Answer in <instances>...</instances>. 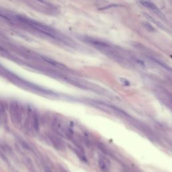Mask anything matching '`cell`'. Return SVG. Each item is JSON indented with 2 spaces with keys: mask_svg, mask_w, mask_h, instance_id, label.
I'll return each mask as SVG.
<instances>
[{
  "mask_svg": "<svg viewBox=\"0 0 172 172\" xmlns=\"http://www.w3.org/2000/svg\"><path fill=\"white\" fill-rule=\"evenodd\" d=\"M9 113L12 123L16 126H21L24 124L25 108L18 101L12 100L9 103Z\"/></svg>",
  "mask_w": 172,
  "mask_h": 172,
  "instance_id": "cell-1",
  "label": "cell"
},
{
  "mask_svg": "<svg viewBox=\"0 0 172 172\" xmlns=\"http://www.w3.org/2000/svg\"><path fill=\"white\" fill-rule=\"evenodd\" d=\"M26 117L24 126L32 132H36L39 130L40 120L37 112L33 108L28 106L26 109Z\"/></svg>",
  "mask_w": 172,
  "mask_h": 172,
  "instance_id": "cell-2",
  "label": "cell"
},
{
  "mask_svg": "<svg viewBox=\"0 0 172 172\" xmlns=\"http://www.w3.org/2000/svg\"><path fill=\"white\" fill-rule=\"evenodd\" d=\"M83 41L87 44H90L91 46L96 48L97 49H108L110 48V45L108 44L106 42L101 41L100 39H97L96 38L90 37V36H84L83 38Z\"/></svg>",
  "mask_w": 172,
  "mask_h": 172,
  "instance_id": "cell-3",
  "label": "cell"
},
{
  "mask_svg": "<svg viewBox=\"0 0 172 172\" xmlns=\"http://www.w3.org/2000/svg\"><path fill=\"white\" fill-rule=\"evenodd\" d=\"M138 1H139V3H141V5H143L145 7L149 8L152 12H153L157 16H158L160 18L162 19L163 20H166V18L165 15L161 12V11L160 10L159 8L157 6L155 3L151 2L149 0H138Z\"/></svg>",
  "mask_w": 172,
  "mask_h": 172,
  "instance_id": "cell-4",
  "label": "cell"
},
{
  "mask_svg": "<svg viewBox=\"0 0 172 172\" xmlns=\"http://www.w3.org/2000/svg\"><path fill=\"white\" fill-rule=\"evenodd\" d=\"M48 137L51 142V143L53 144L54 147L57 149L61 150L65 147L64 143H63V141H61V139L57 137L55 135H53V134H49V135H48Z\"/></svg>",
  "mask_w": 172,
  "mask_h": 172,
  "instance_id": "cell-5",
  "label": "cell"
},
{
  "mask_svg": "<svg viewBox=\"0 0 172 172\" xmlns=\"http://www.w3.org/2000/svg\"><path fill=\"white\" fill-rule=\"evenodd\" d=\"M7 121L6 108L2 103H0V124H4Z\"/></svg>",
  "mask_w": 172,
  "mask_h": 172,
  "instance_id": "cell-6",
  "label": "cell"
},
{
  "mask_svg": "<svg viewBox=\"0 0 172 172\" xmlns=\"http://www.w3.org/2000/svg\"><path fill=\"white\" fill-rule=\"evenodd\" d=\"M99 165L101 167V169L103 171H106L108 168V164L107 163L106 160H104L103 159H100L99 160Z\"/></svg>",
  "mask_w": 172,
  "mask_h": 172,
  "instance_id": "cell-7",
  "label": "cell"
},
{
  "mask_svg": "<svg viewBox=\"0 0 172 172\" xmlns=\"http://www.w3.org/2000/svg\"><path fill=\"white\" fill-rule=\"evenodd\" d=\"M145 15V17L147 18L148 20H151V21H152V22H153V23H155L156 25H157L159 27H160V28H161V29H163V30H165V28H163V26L161 24V23H159V22H158L156 20H155L154 18H153L151 16H150L149 15H148V14H144Z\"/></svg>",
  "mask_w": 172,
  "mask_h": 172,
  "instance_id": "cell-8",
  "label": "cell"
},
{
  "mask_svg": "<svg viewBox=\"0 0 172 172\" xmlns=\"http://www.w3.org/2000/svg\"><path fill=\"white\" fill-rule=\"evenodd\" d=\"M36 1H40V2H41V3H48V2H47L46 0H36Z\"/></svg>",
  "mask_w": 172,
  "mask_h": 172,
  "instance_id": "cell-9",
  "label": "cell"
}]
</instances>
